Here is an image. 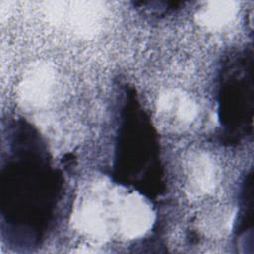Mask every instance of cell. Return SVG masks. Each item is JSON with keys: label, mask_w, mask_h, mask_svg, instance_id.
<instances>
[{"label": "cell", "mask_w": 254, "mask_h": 254, "mask_svg": "<svg viewBox=\"0 0 254 254\" xmlns=\"http://www.w3.org/2000/svg\"><path fill=\"white\" fill-rule=\"evenodd\" d=\"M7 139L0 176L3 231L12 247L32 249L51 227L62 180L30 124L15 122L8 128Z\"/></svg>", "instance_id": "cell-1"}, {"label": "cell", "mask_w": 254, "mask_h": 254, "mask_svg": "<svg viewBox=\"0 0 254 254\" xmlns=\"http://www.w3.org/2000/svg\"><path fill=\"white\" fill-rule=\"evenodd\" d=\"M114 162L115 177L146 195L160 192L162 170L155 130L134 90L123 96Z\"/></svg>", "instance_id": "cell-2"}, {"label": "cell", "mask_w": 254, "mask_h": 254, "mask_svg": "<svg viewBox=\"0 0 254 254\" xmlns=\"http://www.w3.org/2000/svg\"><path fill=\"white\" fill-rule=\"evenodd\" d=\"M218 117L222 136L238 143L252 132L253 56L251 50L230 53L221 64L218 77Z\"/></svg>", "instance_id": "cell-3"}, {"label": "cell", "mask_w": 254, "mask_h": 254, "mask_svg": "<svg viewBox=\"0 0 254 254\" xmlns=\"http://www.w3.org/2000/svg\"><path fill=\"white\" fill-rule=\"evenodd\" d=\"M252 175L249 174L242 190V205L236 228V247L242 252L253 253V194Z\"/></svg>", "instance_id": "cell-4"}]
</instances>
